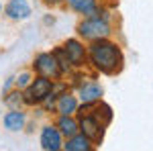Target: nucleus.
<instances>
[{"label": "nucleus", "instance_id": "nucleus-7", "mask_svg": "<svg viewBox=\"0 0 153 151\" xmlns=\"http://www.w3.org/2000/svg\"><path fill=\"white\" fill-rule=\"evenodd\" d=\"M63 53L68 55L71 65H82L84 63V47L80 41H76V39H68V43L63 47Z\"/></svg>", "mask_w": 153, "mask_h": 151}, {"label": "nucleus", "instance_id": "nucleus-6", "mask_svg": "<svg viewBox=\"0 0 153 151\" xmlns=\"http://www.w3.org/2000/svg\"><path fill=\"white\" fill-rule=\"evenodd\" d=\"M41 145L45 151H59L61 149V133L55 127H45L41 131Z\"/></svg>", "mask_w": 153, "mask_h": 151}, {"label": "nucleus", "instance_id": "nucleus-11", "mask_svg": "<svg viewBox=\"0 0 153 151\" xmlns=\"http://www.w3.org/2000/svg\"><path fill=\"white\" fill-rule=\"evenodd\" d=\"M57 131L61 133V135H65L68 139L70 137H74L78 131H80V127H78V121H74L70 115H61V118H59V123H57Z\"/></svg>", "mask_w": 153, "mask_h": 151}, {"label": "nucleus", "instance_id": "nucleus-9", "mask_svg": "<svg viewBox=\"0 0 153 151\" xmlns=\"http://www.w3.org/2000/svg\"><path fill=\"white\" fill-rule=\"evenodd\" d=\"M100 96H102V88L94 84V82H90V84H84L82 88H80V98H82L84 104H94L100 100Z\"/></svg>", "mask_w": 153, "mask_h": 151}, {"label": "nucleus", "instance_id": "nucleus-3", "mask_svg": "<svg viewBox=\"0 0 153 151\" xmlns=\"http://www.w3.org/2000/svg\"><path fill=\"white\" fill-rule=\"evenodd\" d=\"M78 33H80L84 39H92V41H96V39H104V37H108L110 27H108V23H106L104 19L90 16V19H86V21H82V23L78 25Z\"/></svg>", "mask_w": 153, "mask_h": 151}, {"label": "nucleus", "instance_id": "nucleus-13", "mask_svg": "<svg viewBox=\"0 0 153 151\" xmlns=\"http://www.w3.org/2000/svg\"><path fill=\"white\" fill-rule=\"evenodd\" d=\"M4 127L8 131H21L25 127V115L21 110H10L4 116Z\"/></svg>", "mask_w": 153, "mask_h": 151}, {"label": "nucleus", "instance_id": "nucleus-4", "mask_svg": "<svg viewBox=\"0 0 153 151\" xmlns=\"http://www.w3.org/2000/svg\"><path fill=\"white\" fill-rule=\"evenodd\" d=\"M33 65H35V70L39 71V76H43V78H59V76H61V68H59L55 55H51V53H41V55H37Z\"/></svg>", "mask_w": 153, "mask_h": 151}, {"label": "nucleus", "instance_id": "nucleus-14", "mask_svg": "<svg viewBox=\"0 0 153 151\" xmlns=\"http://www.w3.org/2000/svg\"><path fill=\"white\" fill-rule=\"evenodd\" d=\"M71 8L82 14H96V0H74L70 2Z\"/></svg>", "mask_w": 153, "mask_h": 151}, {"label": "nucleus", "instance_id": "nucleus-12", "mask_svg": "<svg viewBox=\"0 0 153 151\" xmlns=\"http://www.w3.org/2000/svg\"><path fill=\"white\" fill-rule=\"evenodd\" d=\"M57 110L61 115H71V112H76L78 110V100H76V96H71V94H61L57 100Z\"/></svg>", "mask_w": 153, "mask_h": 151}, {"label": "nucleus", "instance_id": "nucleus-8", "mask_svg": "<svg viewBox=\"0 0 153 151\" xmlns=\"http://www.w3.org/2000/svg\"><path fill=\"white\" fill-rule=\"evenodd\" d=\"M63 147V151H94V145H92V141L86 139L84 135H74V137H70L68 139V143L65 145H61Z\"/></svg>", "mask_w": 153, "mask_h": 151}, {"label": "nucleus", "instance_id": "nucleus-16", "mask_svg": "<svg viewBox=\"0 0 153 151\" xmlns=\"http://www.w3.org/2000/svg\"><path fill=\"white\" fill-rule=\"evenodd\" d=\"M31 84V76L29 74H23V76H19V80H16V86L19 88H23V86H29Z\"/></svg>", "mask_w": 153, "mask_h": 151}, {"label": "nucleus", "instance_id": "nucleus-10", "mask_svg": "<svg viewBox=\"0 0 153 151\" xmlns=\"http://www.w3.org/2000/svg\"><path fill=\"white\" fill-rule=\"evenodd\" d=\"M6 14L10 19H27L31 14V6L25 0H10L6 6Z\"/></svg>", "mask_w": 153, "mask_h": 151}, {"label": "nucleus", "instance_id": "nucleus-5", "mask_svg": "<svg viewBox=\"0 0 153 151\" xmlns=\"http://www.w3.org/2000/svg\"><path fill=\"white\" fill-rule=\"evenodd\" d=\"M78 127H80V131H82V135L86 137V139H90L92 143H100L102 141V133H104V127L96 121L92 115H82V118H80V123H78Z\"/></svg>", "mask_w": 153, "mask_h": 151}, {"label": "nucleus", "instance_id": "nucleus-17", "mask_svg": "<svg viewBox=\"0 0 153 151\" xmlns=\"http://www.w3.org/2000/svg\"><path fill=\"white\" fill-rule=\"evenodd\" d=\"M57 2H61V0H47V4H57Z\"/></svg>", "mask_w": 153, "mask_h": 151}, {"label": "nucleus", "instance_id": "nucleus-18", "mask_svg": "<svg viewBox=\"0 0 153 151\" xmlns=\"http://www.w3.org/2000/svg\"><path fill=\"white\" fill-rule=\"evenodd\" d=\"M68 2H74V0H68Z\"/></svg>", "mask_w": 153, "mask_h": 151}, {"label": "nucleus", "instance_id": "nucleus-15", "mask_svg": "<svg viewBox=\"0 0 153 151\" xmlns=\"http://www.w3.org/2000/svg\"><path fill=\"white\" fill-rule=\"evenodd\" d=\"M21 102H23V94H21V92H12V94L6 96V104L10 106L12 110H19Z\"/></svg>", "mask_w": 153, "mask_h": 151}, {"label": "nucleus", "instance_id": "nucleus-2", "mask_svg": "<svg viewBox=\"0 0 153 151\" xmlns=\"http://www.w3.org/2000/svg\"><path fill=\"white\" fill-rule=\"evenodd\" d=\"M51 88H53L51 80H49V78H43V76H39V78H35V82L29 84L27 92L23 94V102H25V104H31V106L43 102V100L49 96Z\"/></svg>", "mask_w": 153, "mask_h": 151}, {"label": "nucleus", "instance_id": "nucleus-1", "mask_svg": "<svg viewBox=\"0 0 153 151\" xmlns=\"http://www.w3.org/2000/svg\"><path fill=\"white\" fill-rule=\"evenodd\" d=\"M90 59L96 70L104 74H117L123 68V53L114 43L106 39H96L90 45Z\"/></svg>", "mask_w": 153, "mask_h": 151}]
</instances>
